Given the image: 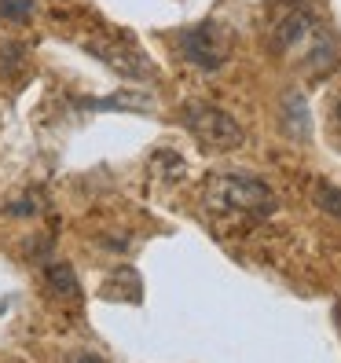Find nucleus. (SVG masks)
Wrapping results in <instances>:
<instances>
[{"mask_svg":"<svg viewBox=\"0 0 341 363\" xmlns=\"http://www.w3.org/2000/svg\"><path fill=\"white\" fill-rule=\"evenodd\" d=\"M206 195L213 206L220 209H239L250 213V217H268L275 209V195L272 187L257 177H239V173H224V177H213Z\"/></svg>","mask_w":341,"mask_h":363,"instance_id":"nucleus-1","label":"nucleus"},{"mask_svg":"<svg viewBox=\"0 0 341 363\" xmlns=\"http://www.w3.org/2000/svg\"><path fill=\"white\" fill-rule=\"evenodd\" d=\"M180 118L191 129V136H195L202 147H209V151H235V147H242V140H246L242 125L228 111L213 106V103H187L180 111Z\"/></svg>","mask_w":341,"mask_h":363,"instance_id":"nucleus-2","label":"nucleus"},{"mask_svg":"<svg viewBox=\"0 0 341 363\" xmlns=\"http://www.w3.org/2000/svg\"><path fill=\"white\" fill-rule=\"evenodd\" d=\"M177 40H180L184 59L191 62V67H199V70H220L228 62V55H231V37H228V30L220 23H213V18L180 30Z\"/></svg>","mask_w":341,"mask_h":363,"instance_id":"nucleus-3","label":"nucleus"},{"mask_svg":"<svg viewBox=\"0 0 341 363\" xmlns=\"http://www.w3.org/2000/svg\"><path fill=\"white\" fill-rule=\"evenodd\" d=\"M92 59L106 62L111 70H118L121 77H155V62L147 59L140 48L133 45H114V40H89L84 45Z\"/></svg>","mask_w":341,"mask_h":363,"instance_id":"nucleus-4","label":"nucleus"},{"mask_svg":"<svg viewBox=\"0 0 341 363\" xmlns=\"http://www.w3.org/2000/svg\"><path fill=\"white\" fill-rule=\"evenodd\" d=\"M312 26H315L312 11H308L305 4H290V8H286L279 18H275V23H272V45L286 52V48H294L297 40H301Z\"/></svg>","mask_w":341,"mask_h":363,"instance_id":"nucleus-5","label":"nucleus"},{"mask_svg":"<svg viewBox=\"0 0 341 363\" xmlns=\"http://www.w3.org/2000/svg\"><path fill=\"white\" fill-rule=\"evenodd\" d=\"M81 111H151L155 99L147 92H114V96H103V99H77Z\"/></svg>","mask_w":341,"mask_h":363,"instance_id":"nucleus-6","label":"nucleus"},{"mask_svg":"<svg viewBox=\"0 0 341 363\" xmlns=\"http://www.w3.org/2000/svg\"><path fill=\"white\" fill-rule=\"evenodd\" d=\"M283 125L294 140H308L312 136V121H308V103L301 92H286L283 99Z\"/></svg>","mask_w":341,"mask_h":363,"instance_id":"nucleus-7","label":"nucleus"},{"mask_svg":"<svg viewBox=\"0 0 341 363\" xmlns=\"http://www.w3.org/2000/svg\"><path fill=\"white\" fill-rule=\"evenodd\" d=\"M45 279H48V286H52L59 297H77V275H74V268H70L67 261L48 264V268H45Z\"/></svg>","mask_w":341,"mask_h":363,"instance_id":"nucleus-8","label":"nucleus"},{"mask_svg":"<svg viewBox=\"0 0 341 363\" xmlns=\"http://www.w3.org/2000/svg\"><path fill=\"white\" fill-rule=\"evenodd\" d=\"M315 206L341 220V187H334V184H319V187H315Z\"/></svg>","mask_w":341,"mask_h":363,"instance_id":"nucleus-9","label":"nucleus"},{"mask_svg":"<svg viewBox=\"0 0 341 363\" xmlns=\"http://www.w3.org/2000/svg\"><path fill=\"white\" fill-rule=\"evenodd\" d=\"M33 11L37 0H0V18H8V23H26Z\"/></svg>","mask_w":341,"mask_h":363,"instance_id":"nucleus-10","label":"nucleus"},{"mask_svg":"<svg viewBox=\"0 0 341 363\" xmlns=\"http://www.w3.org/2000/svg\"><path fill=\"white\" fill-rule=\"evenodd\" d=\"M33 209H37L33 202H8V206H4L8 217H23V213H33Z\"/></svg>","mask_w":341,"mask_h":363,"instance_id":"nucleus-11","label":"nucleus"},{"mask_svg":"<svg viewBox=\"0 0 341 363\" xmlns=\"http://www.w3.org/2000/svg\"><path fill=\"white\" fill-rule=\"evenodd\" d=\"M70 363H106V359H99V356H92V352H81V356H74Z\"/></svg>","mask_w":341,"mask_h":363,"instance_id":"nucleus-12","label":"nucleus"},{"mask_svg":"<svg viewBox=\"0 0 341 363\" xmlns=\"http://www.w3.org/2000/svg\"><path fill=\"white\" fill-rule=\"evenodd\" d=\"M334 121H337V133H341V96H337V103H334Z\"/></svg>","mask_w":341,"mask_h":363,"instance_id":"nucleus-13","label":"nucleus"}]
</instances>
